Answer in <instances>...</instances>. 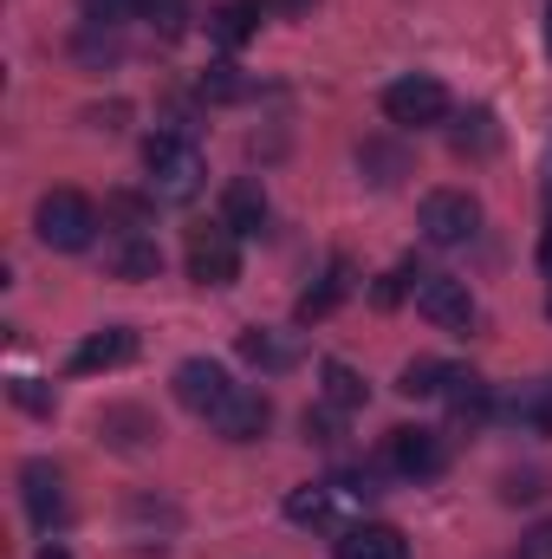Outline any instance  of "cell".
Listing matches in <instances>:
<instances>
[{"mask_svg": "<svg viewBox=\"0 0 552 559\" xmlns=\"http://www.w3.org/2000/svg\"><path fill=\"white\" fill-rule=\"evenodd\" d=\"M143 169H149V195L156 202H195L202 182H208L202 150L189 138H176V131H156V138L143 143Z\"/></svg>", "mask_w": 552, "mask_h": 559, "instance_id": "obj_1", "label": "cell"}, {"mask_svg": "<svg viewBox=\"0 0 552 559\" xmlns=\"http://www.w3.org/2000/svg\"><path fill=\"white\" fill-rule=\"evenodd\" d=\"M33 228H39L46 248H59V254H85V248L98 241V209H92V195H79V189H52V195H39Z\"/></svg>", "mask_w": 552, "mask_h": 559, "instance_id": "obj_2", "label": "cell"}, {"mask_svg": "<svg viewBox=\"0 0 552 559\" xmlns=\"http://www.w3.org/2000/svg\"><path fill=\"white\" fill-rule=\"evenodd\" d=\"M416 222H422V241H429V248H461V241H475V228H481V202H475L468 189H429Z\"/></svg>", "mask_w": 552, "mask_h": 559, "instance_id": "obj_3", "label": "cell"}, {"mask_svg": "<svg viewBox=\"0 0 552 559\" xmlns=\"http://www.w3.org/2000/svg\"><path fill=\"white\" fill-rule=\"evenodd\" d=\"M189 280L195 286H235L241 280V235L228 222L189 228Z\"/></svg>", "mask_w": 552, "mask_h": 559, "instance_id": "obj_4", "label": "cell"}, {"mask_svg": "<svg viewBox=\"0 0 552 559\" xmlns=\"http://www.w3.org/2000/svg\"><path fill=\"white\" fill-rule=\"evenodd\" d=\"M384 118L404 124V131H429V124H442V118H448V92H442V79H429V72L397 79V85L384 92Z\"/></svg>", "mask_w": 552, "mask_h": 559, "instance_id": "obj_5", "label": "cell"}, {"mask_svg": "<svg viewBox=\"0 0 552 559\" xmlns=\"http://www.w3.org/2000/svg\"><path fill=\"white\" fill-rule=\"evenodd\" d=\"M384 462H391L404 481H435V475L448 468V442H442V429L404 423V429H391V442H384Z\"/></svg>", "mask_w": 552, "mask_h": 559, "instance_id": "obj_6", "label": "cell"}, {"mask_svg": "<svg viewBox=\"0 0 552 559\" xmlns=\"http://www.w3.org/2000/svg\"><path fill=\"white\" fill-rule=\"evenodd\" d=\"M410 293H416V312H422L429 325H442V332H468V325L481 319L475 299H468V286L455 274H416Z\"/></svg>", "mask_w": 552, "mask_h": 559, "instance_id": "obj_7", "label": "cell"}, {"mask_svg": "<svg viewBox=\"0 0 552 559\" xmlns=\"http://www.w3.org/2000/svg\"><path fill=\"white\" fill-rule=\"evenodd\" d=\"M20 501H26V521H33L39 534L65 527V475H59L52 462H26V468H20Z\"/></svg>", "mask_w": 552, "mask_h": 559, "instance_id": "obj_8", "label": "cell"}, {"mask_svg": "<svg viewBox=\"0 0 552 559\" xmlns=\"http://www.w3.org/2000/svg\"><path fill=\"white\" fill-rule=\"evenodd\" d=\"M176 397H182L195 417H215V411L235 397V378H228L215 358H189V365H176Z\"/></svg>", "mask_w": 552, "mask_h": 559, "instance_id": "obj_9", "label": "cell"}, {"mask_svg": "<svg viewBox=\"0 0 552 559\" xmlns=\"http://www.w3.org/2000/svg\"><path fill=\"white\" fill-rule=\"evenodd\" d=\"M105 267L118 280H156L163 248H156V235H143V228H111V235H105Z\"/></svg>", "mask_w": 552, "mask_h": 559, "instance_id": "obj_10", "label": "cell"}, {"mask_svg": "<svg viewBox=\"0 0 552 559\" xmlns=\"http://www.w3.org/2000/svg\"><path fill=\"white\" fill-rule=\"evenodd\" d=\"M208 423H215V436H228V442H261L267 423H274V404H267L261 391H241V384H235V397H228Z\"/></svg>", "mask_w": 552, "mask_h": 559, "instance_id": "obj_11", "label": "cell"}, {"mask_svg": "<svg viewBox=\"0 0 552 559\" xmlns=\"http://www.w3.org/2000/svg\"><path fill=\"white\" fill-rule=\"evenodd\" d=\"M332 559H410V540H404L391 521H358V527L338 534Z\"/></svg>", "mask_w": 552, "mask_h": 559, "instance_id": "obj_12", "label": "cell"}, {"mask_svg": "<svg viewBox=\"0 0 552 559\" xmlns=\"http://www.w3.org/2000/svg\"><path fill=\"white\" fill-rule=\"evenodd\" d=\"M137 358V332L131 325H105V332H92L79 352H72V371H118V365H131Z\"/></svg>", "mask_w": 552, "mask_h": 559, "instance_id": "obj_13", "label": "cell"}, {"mask_svg": "<svg viewBox=\"0 0 552 559\" xmlns=\"http://www.w3.org/2000/svg\"><path fill=\"white\" fill-rule=\"evenodd\" d=\"M98 436H105L111 449H149L163 429H156V417H149L143 404H111V411H98Z\"/></svg>", "mask_w": 552, "mask_h": 559, "instance_id": "obj_14", "label": "cell"}, {"mask_svg": "<svg viewBox=\"0 0 552 559\" xmlns=\"http://www.w3.org/2000/svg\"><path fill=\"white\" fill-rule=\"evenodd\" d=\"M241 358L261 365V371H292L299 365V338L292 332H274V325H248L241 332Z\"/></svg>", "mask_w": 552, "mask_h": 559, "instance_id": "obj_15", "label": "cell"}, {"mask_svg": "<svg viewBox=\"0 0 552 559\" xmlns=\"http://www.w3.org/2000/svg\"><path fill=\"white\" fill-rule=\"evenodd\" d=\"M221 222L235 228V235H261L267 228V189L261 182H228V195H221Z\"/></svg>", "mask_w": 552, "mask_h": 559, "instance_id": "obj_16", "label": "cell"}, {"mask_svg": "<svg viewBox=\"0 0 552 559\" xmlns=\"http://www.w3.org/2000/svg\"><path fill=\"white\" fill-rule=\"evenodd\" d=\"M442 397H448V417L455 423H488L494 417V391H488L475 371H455V384H448Z\"/></svg>", "mask_w": 552, "mask_h": 559, "instance_id": "obj_17", "label": "cell"}, {"mask_svg": "<svg viewBox=\"0 0 552 559\" xmlns=\"http://www.w3.org/2000/svg\"><path fill=\"white\" fill-rule=\"evenodd\" d=\"M455 371H461V365H442V358H410V365H404V378H397V391H404V397H442V391L455 384Z\"/></svg>", "mask_w": 552, "mask_h": 559, "instance_id": "obj_18", "label": "cell"}, {"mask_svg": "<svg viewBox=\"0 0 552 559\" xmlns=\"http://www.w3.org/2000/svg\"><path fill=\"white\" fill-rule=\"evenodd\" d=\"M261 13H267L261 0H228V7H215V13H208V33H215L221 46H241V39L254 33V20H261Z\"/></svg>", "mask_w": 552, "mask_h": 559, "instance_id": "obj_19", "label": "cell"}, {"mask_svg": "<svg viewBox=\"0 0 552 559\" xmlns=\"http://www.w3.org/2000/svg\"><path fill=\"white\" fill-rule=\"evenodd\" d=\"M319 378H325V404H338V411H358V404H364V378H358L351 365L325 358V365H319Z\"/></svg>", "mask_w": 552, "mask_h": 559, "instance_id": "obj_20", "label": "cell"}, {"mask_svg": "<svg viewBox=\"0 0 552 559\" xmlns=\"http://www.w3.org/2000/svg\"><path fill=\"white\" fill-rule=\"evenodd\" d=\"M332 508H338V501H332V488H325V481H319V488H292V495H286V521H299V527H325V521H332Z\"/></svg>", "mask_w": 552, "mask_h": 559, "instance_id": "obj_21", "label": "cell"}, {"mask_svg": "<svg viewBox=\"0 0 552 559\" xmlns=\"http://www.w3.org/2000/svg\"><path fill=\"white\" fill-rule=\"evenodd\" d=\"M345 293H351V267L338 261V267L325 274V286H319V293H305V299H299V325H312V319H325V312H332V306H338Z\"/></svg>", "mask_w": 552, "mask_h": 559, "instance_id": "obj_22", "label": "cell"}, {"mask_svg": "<svg viewBox=\"0 0 552 559\" xmlns=\"http://www.w3.org/2000/svg\"><path fill=\"white\" fill-rule=\"evenodd\" d=\"M501 143V131H494V111H468L461 124H455V150L461 156H488Z\"/></svg>", "mask_w": 552, "mask_h": 559, "instance_id": "obj_23", "label": "cell"}, {"mask_svg": "<svg viewBox=\"0 0 552 559\" xmlns=\"http://www.w3.org/2000/svg\"><path fill=\"white\" fill-rule=\"evenodd\" d=\"M202 98H215V105H235V98H248V79L221 59V66H208L202 72Z\"/></svg>", "mask_w": 552, "mask_h": 559, "instance_id": "obj_24", "label": "cell"}, {"mask_svg": "<svg viewBox=\"0 0 552 559\" xmlns=\"http://www.w3.org/2000/svg\"><path fill=\"white\" fill-rule=\"evenodd\" d=\"M137 20H149L163 39H176V33L189 26V7H182V0H137Z\"/></svg>", "mask_w": 552, "mask_h": 559, "instance_id": "obj_25", "label": "cell"}, {"mask_svg": "<svg viewBox=\"0 0 552 559\" xmlns=\"http://www.w3.org/2000/svg\"><path fill=\"white\" fill-rule=\"evenodd\" d=\"M338 436H345V411H338V404H319V411H305V442H325V449H332Z\"/></svg>", "mask_w": 552, "mask_h": 559, "instance_id": "obj_26", "label": "cell"}, {"mask_svg": "<svg viewBox=\"0 0 552 559\" xmlns=\"http://www.w3.org/2000/svg\"><path fill=\"white\" fill-rule=\"evenodd\" d=\"M13 404L33 411V417H52V391H46L39 378H13Z\"/></svg>", "mask_w": 552, "mask_h": 559, "instance_id": "obj_27", "label": "cell"}, {"mask_svg": "<svg viewBox=\"0 0 552 559\" xmlns=\"http://www.w3.org/2000/svg\"><path fill=\"white\" fill-rule=\"evenodd\" d=\"M92 13V26H118V20H137V0H79Z\"/></svg>", "mask_w": 552, "mask_h": 559, "instance_id": "obj_28", "label": "cell"}, {"mask_svg": "<svg viewBox=\"0 0 552 559\" xmlns=\"http://www.w3.org/2000/svg\"><path fill=\"white\" fill-rule=\"evenodd\" d=\"M520 559H552V521H540V527L520 540Z\"/></svg>", "mask_w": 552, "mask_h": 559, "instance_id": "obj_29", "label": "cell"}, {"mask_svg": "<svg viewBox=\"0 0 552 559\" xmlns=\"http://www.w3.org/2000/svg\"><path fill=\"white\" fill-rule=\"evenodd\" d=\"M540 481H547V475H507V501H533V495H547Z\"/></svg>", "mask_w": 552, "mask_h": 559, "instance_id": "obj_30", "label": "cell"}, {"mask_svg": "<svg viewBox=\"0 0 552 559\" xmlns=\"http://www.w3.org/2000/svg\"><path fill=\"white\" fill-rule=\"evenodd\" d=\"M261 7H267V13H305L312 0H261Z\"/></svg>", "mask_w": 552, "mask_h": 559, "instance_id": "obj_31", "label": "cell"}, {"mask_svg": "<svg viewBox=\"0 0 552 559\" xmlns=\"http://www.w3.org/2000/svg\"><path fill=\"white\" fill-rule=\"evenodd\" d=\"M540 267L552 274V222H547V241H540Z\"/></svg>", "mask_w": 552, "mask_h": 559, "instance_id": "obj_32", "label": "cell"}, {"mask_svg": "<svg viewBox=\"0 0 552 559\" xmlns=\"http://www.w3.org/2000/svg\"><path fill=\"white\" fill-rule=\"evenodd\" d=\"M547 52H552V0H547Z\"/></svg>", "mask_w": 552, "mask_h": 559, "instance_id": "obj_33", "label": "cell"}, {"mask_svg": "<svg viewBox=\"0 0 552 559\" xmlns=\"http://www.w3.org/2000/svg\"><path fill=\"white\" fill-rule=\"evenodd\" d=\"M39 559H65V547H46V554H39Z\"/></svg>", "mask_w": 552, "mask_h": 559, "instance_id": "obj_34", "label": "cell"}]
</instances>
